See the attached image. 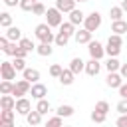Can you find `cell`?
<instances>
[{"label":"cell","instance_id":"26","mask_svg":"<svg viewBox=\"0 0 127 127\" xmlns=\"http://www.w3.org/2000/svg\"><path fill=\"white\" fill-rule=\"evenodd\" d=\"M119 67H121V62H119L117 58H109V60L105 62V69H107V71H119Z\"/></svg>","mask_w":127,"mask_h":127},{"label":"cell","instance_id":"47","mask_svg":"<svg viewBox=\"0 0 127 127\" xmlns=\"http://www.w3.org/2000/svg\"><path fill=\"white\" fill-rule=\"evenodd\" d=\"M119 95H121L123 99H127V83H123V85L119 87Z\"/></svg>","mask_w":127,"mask_h":127},{"label":"cell","instance_id":"7","mask_svg":"<svg viewBox=\"0 0 127 127\" xmlns=\"http://www.w3.org/2000/svg\"><path fill=\"white\" fill-rule=\"evenodd\" d=\"M0 75H2V79H14L16 77V67H14V64L12 62H2L0 64Z\"/></svg>","mask_w":127,"mask_h":127},{"label":"cell","instance_id":"40","mask_svg":"<svg viewBox=\"0 0 127 127\" xmlns=\"http://www.w3.org/2000/svg\"><path fill=\"white\" fill-rule=\"evenodd\" d=\"M14 111H16V109L2 111V113H0V121H14Z\"/></svg>","mask_w":127,"mask_h":127},{"label":"cell","instance_id":"51","mask_svg":"<svg viewBox=\"0 0 127 127\" xmlns=\"http://www.w3.org/2000/svg\"><path fill=\"white\" fill-rule=\"evenodd\" d=\"M77 2H89V0H77Z\"/></svg>","mask_w":127,"mask_h":127},{"label":"cell","instance_id":"53","mask_svg":"<svg viewBox=\"0 0 127 127\" xmlns=\"http://www.w3.org/2000/svg\"><path fill=\"white\" fill-rule=\"evenodd\" d=\"M64 127H69V125H64Z\"/></svg>","mask_w":127,"mask_h":127},{"label":"cell","instance_id":"16","mask_svg":"<svg viewBox=\"0 0 127 127\" xmlns=\"http://www.w3.org/2000/svg\"><path fill=\"white\" fill-rule=\"evenodd\" d=\"M0 109L8 111V109H16V99L12 95H2L0 97Z\"/></svg>","mask_w":127,"mask_h":127},{"label":"cell","instance_id":"25","mask_svg":"<svg viewBox=\"0 0 127 127\" xmlns=\"http://www.w3.org/2000/svg\"><path fill=\"white\" fill-rule=\"evenodd\" d=\"M73 105H60L58 109H56V113L60 115V117H71L73 115Z\"/></svg>","mask_w":127,"mask_h":127},{"label":"cell","instance_id":"30","mask_svg":"<svg viewBox=\"0 0 127 127\" xmlns=\"http://www.w3.org/2000/svg\"><path fill=\"white\" fill-rule=\"evenodd\" d=\"M18 44H20V48H24L26 52H32V50H36V44H34L30 38H22Z\"/></svg>","mask_w":127,"mask_h":127},{"label":"cell","instance_id":"4","mask_svg":"<svg viewBox=\"0 0 127 127\" xmlns=\"http://www.w3.org/2000/svg\"><path fill=\"white\" fill-rule=\"evenodd\" d=\"M30 89H32V83L28 81V79H18L16 83H14V91H12V95H16V99H20V97H24L26 93H30Z\"/></svg>","mask_w":127,"mask_h":127},{"label":"cell","instance_id":"37","mask_svg":"<svg viewBox=\"0 0 127 127\" xmlns=\"http://www.w3.org/2000/svg\"><path fill=\"white\" fill-rule=\"evenodd\" d=\"M14 67H16V71H24L26 69V58H14Z\"/></svg>","mask_w":127,"mask_h":127},{"label":"cell","instance_id":"10","mask_svg":"<svg viewBox=\"0 0 127 127\" xmlns=\"http://www.w3.org/2000/svg\"><path fill=\"white\" fill-rule=\"evenodd\" d=\"M56 8L64 14H69L71 10H75V0H56Z\"/></svg>","mask_w":127,"mask_h":127},{"label":"cell","instance_id":"6","mask_svg":"<svg viewBox=\"0 0 127 127\" xmlns=\"http://www.w3.org/2000/svg\"><path fill=\"white\" fill-rule=\"evenodd\" d=\"M105 85L107 87H113V89H119L123 85V75L119 71H109L107 77H105Z\"/></svg>","mask_w":127,"mask_h":127},{"label":"cell","instance_id":"8","mask_svg":"<svg viewBox=\"0 0 127 127\" xmlns=\"http://www.w3.org/2000/svg\"><path fill=\"white\" fill-rule=\"evenodd\" d=\"M30 93H32V97L36 99V101H40V99H46V95H48V87L44 85V83H32V89H30Z\"/></svg>","mask_w":127,"mask_h":127},{"label":"cell","instance_id":"31","mask_svg":"<svg viewBox=\"0 0 127 127\" xmlns=\"http://www.w3.org/2000/svg\"><path fill=\"white\" fill-rule=\"evenodd\" d=\"M36 109H38L42 115H46V113L50 111V101H48V99H40V101L36 103Z\"/></svg>","mask_w":127,"mask_h":127},{"label":"cell","instance_id":"14","mask_svg":"<svg viewBox=\"0 0 127 127\" xmlns=\"http://www.w3.org/2000/svg\"><path fill=\"white\" fill-rule=\"evenodd\" d=\"M26 121H28L30 127H38V125L42 123V113H40L38 109H32V111L26 115Z\"/></svg>","mask_w":127,"mask_h":127},{"label":"cell","instance_id":"39","mask_svg":"<svg viewBox=\"0 0 127 127\" xmlns=\"http://www.w3.org/2000/svg\"><path fill=\"white\" fill-rule=\"evenodd\" d=\"M62 71H64V67H62L60 64H54V65L50 67V75H52V77H60Z\"/></svg>","mask_w":127,"mask_h":127},{"label":"cell","instance_id":"9","mask_svg":"<svg viewBox=\"0 0 127 127\" xmlns=\"http://www.w3.org/2000/svg\"><path fill=\"white\" fill-rule=\"evenodd\" d=\"M30 111H32V103H30V99H26V97L16 99V113H20V115H28Z\"/></svg>","mask_w":127,"mask_h":127},{"label":"cell","instance_id":"46","mask_svg":"<svg viewBox=\"0 0 127 127\" xmlns=\"http://www.w3.org/2000/svg\"><path fill=\"white\" fill-rule=\"evenodd\" d=\"M4 4L8 8H14V6H20V0H4Z\"/></svg>","mask_w":127,"mask_h":127},{"label":"cell","instance_id":"33","mask_svg":"<svg viewBox=\"0 0 127 127\" xmlns=\"http://www.w3.org/2000/svg\"><path fill=\"white\" fill-rule=\"evenodd\" d=\"M46 127H64V121H62V117H60V115L56 113L54 117H50V119H48Z\"/></svg>","mask_w":127,"mask_h":127},{"label":"cell","instance_id":"29","mask_svg":"<svg viewBox=\"0 0 127 127\" xmlns=\"http://www.w3.org/2000/svg\"><path fill=\"white\" fill-rule=\"evenodd\" d=\"M67 42H69V36H67V34H64V32H58V34H56V44H58L60 48L67 46Z\"/></svg>","mask_w":127,"mask_h":127},{"label":"cell","instance_id":"15","mask_svg":"<svg viewBox=\"0 0 127 127\" xmlns=\"http://www.w3.org/2000/svg\"><path fill=\"white\" fill-rule=\"evenodd\" d=\"M22 75H24V79H28L30 83H38V81H40V71L34 69V67H26V69L22 71Z\"/></svg>","mask_w":127,"mask_h":127},{"label":"cell","instance_id":"20","mask_svg":"<svg viewBox=\"0 0 127 127\" xmlns=\"http://www.w3.org/2000/svg\"><path fill=\"white\" fill-rule=\"evenodd\" d=\"M83 20H85V14L81 12V10H71L69 12V22L71 24H75V26H79V24H83Z\"/></svg>","mask_w":127,"mask_h":127},{"label":"cell","instance_id":"48","mask_svg":"<svg viewBox=\"0 0 127 127\" xmlns=\"http://www.w3.org/2000/svg\"><path fill=\"white\" fill-rule=\"evenodd\" d=\"M119 73H121L123 77H127V64H121V67H119Z\"/></svg>","mask_w":127,"mask_h":127},{"label":"cell","instance_id":"5","mask_svg":"<svg viewBox=\"0 0 127 127\" xmlns=\"http://www.w3.org/2000/svg\"><path fill=\"white\" fill-rule=\"evenodd\" d=\"M87 52H89V56H91L93 60H101V58L105 56V48H103V44L97 42V40H91V42L87 44Z\"/></svg>","mask_w":127,"mask_h":127},{"label":"cell","instance_id":"35","mask_svg":"<svg viewBox=\"0 0 127 127\" xmlns=\"http://www.w3.org/2000/svg\"><path fill=\"white\" fill-rule=\"evenodd\" d=\"M18 48H20V44H18V42H10V44H8V48L4 50V54L14 58V56H16V52H18Z\"/></svg>","mask_w":127,"mask_h":127},{"label":"cell","instance_id":"49","mask_svg":"<svg viewBox=\"0 0 127 127\" xmlns=\"http://www.w3.org/2000/svg\"><path fill=\"white\" fill-rule=\"evenodd\" d=\"M0 127H14V121H0Z\"/></svg>","mask_w":127,"mask_h":127},{"label":"cell","instance_id":"52","mask_svg":"<svg viewBox=\"0 0 127 127\" xmlns=\"http://www.w3.org/2000/svg\"><path fill=\"white\" fill-rule=\"evenodd\" d=\"M34 2H40V0H34Z\"/></svg>","mask_w":127,"mask_h":127},{"label":"cell","instance_id":"34","mask_svg":"<svg viewBox=\"0 0 127 127\" xmlns=\"http://www.w3.org/2000/svg\"><path fill=\"white\" fill-rule=\"evenodd\" d=\"M0 26H2V28H10V26H12V16H10L8 12H2V14H0Z\"/></svg>","mask_w":127,"mask_h":127},{"label":"cell","instance_id":"38","mask_svg":"<svg viewBox=\"0 0 127 127\" xmlns=\"http://www.w3.org/2000/svg\"><path fill=\"white\" fill-rule=\"evenodd\" d=\"M95 111H101V113H109V103H107L105 99L97 101V103H95Z\"/></svg>","mask_w":127,"mask_h":127},{"label":"cell","instance_id":"11","mask_svg":"<svg viewBox=\"0 0 127 127\" xmlns=\"http://www.w3.org/2000/svg\"><path fill=\"white\" fill-rule=\"evenodd\" d=\"M99 69H101L99 60H93V58H91L89 62H85V73H87V75H91V77H93V75H97V73H99Z\"/></svg>","mask_w":127,"mask_h":127},{"label":"cell","instance_id":"45","mask_svg":"<svg viewBox=\"0 0 127 127\" xmlns=\"http://www.w3.org/2000/svg\"><path fill=\"white\" fill-rule=\"evenodd\" d=\"M28 54H30V52H26L24 48H18V52H16V56H14V58H26Z\"/></svg>","mask_w":127,"mask_h":127},{"label":"cell","instance_id":"24","mask_svg":"<svg viewBox=\"0 0 127 127\" xmlns=\"http://www.w3.org/2000/svg\"><path fill=\"white\" fill-rule=\"evenodd\" d=\"M12 91H14V83H12L10 79H2V83H0V93H2V95H12Z\"/></svg>","mask_w":127,"mask_h":127},{"label":"cell","instance_id":"23","mask_svg":"<svg viewBox=\"0 0 127 127\" xmlns=\"http://www.w3.org/2000/svg\"><path fill=\"white\" fill-rule=\"evenodd\" d=\"M60 32H64V34H67V36L71 38V36H75L77 30H75V24H71V22L67 20V22H64V24L60 26Z\"/></svg>","mask_w":127,"mask_h":127},{"label":"cell","instance_id":"28","mask_svg":"<svg viewBox=\"0 0 127 127\" xmlns=\"http://www.w3.org/2000/svg\"><path fill=\"white\" fill-rule=\"evenodd\" d=\"M46 12H48V8H46L42 2H36L34 8H32V14H34V16H46Z\"/></svg>","mask_w":127,"mask_h":127},{"label":"cell","instance_id":"18","mask_svg":"<svg viewBox=\"0 0 127 127\" xmlns=\"http://www.w3.org/2000/svg\"><path fill=\"white\" fill-rule=\"evenodd\" d=\"M52 52H54L52 44H44V42H40V44L36 46V54H38V56H42V58H48V56H52Z\"/></svg>","mask_w":127,"mask_h":127},{"label":"cell","instance_id":"50","mask_svg":"<svg viewBox=\"0 0 127 127\" xmlns=\"http://www.w3.org/2000/svg\"><path fill=\"white\" fill-rule=\"evenodd\" d=\"M121 8H123V12H127V0H121V4H119Z\"/></svg>","mask_w":127,"mask_h":127},{"label":"cell","instance_id":"17","mask_svg":"<svg viewBox=\"0 0 127 127\" xmlns=\"http://www.w3.org/2000/svg\"><path fill=\"white\" fill-rule=\"evenodd\" d=\"M69 69L77 75V73H81V71H85V62L81 60V58H73L71 62H69Z\"/></svg>","mask_w":127,"mask_h":127},{"label":"cell","instance_id":"44","mask_svg":"<svg viewBox=\"0 0 127 127\" xmlns=\"http://www.w3.org/2000/svg\"><path fill=\"white\" fill-rule=\"evenodd\" d=\"M8 44H10V40H8L6 36H2V38H0V48H2V52L8 48Z\"/></svg>","mask_w":127,"mask_h":127},{"label":"cell","instance_id":"27","mask_svg":"<svg viewBox=\"0 0 127 127\" xmlns=\"http://www.w3.org/2000/svg\"><path fill=\"white\" fill-rule=\"evenodd\" d=\"M105 54H107L109 58H117V56L121 54V46H113V44H107V46H105Z\"/></svg>","mask_w":127,"mask_h":127},{"label":"cell","instance_id":"42","mask_svg":"<svg viewBox=\"0 0 127 127\" xmlns=\"http://www.w3.org/2000/svg\"><path fill=\"white\" fill-rule=\"evenodd\" d=\"M117 113H119V115L127 113V99H123V97H121V101L117 103Z\"/></svg>","mask_w":127,"mask_h":127},{"label":"cell","instance_id":"1","mask_svg":"<svg viewBox=\"0 0 127 127\" xmlns=\"http://www.w3.org/2000/svg\"><path fill=\"white\" fill-rule=\"evenodd\" d=\"M34 36H36L40 42H44V44H56V34L52 32V26H50V24H46V22L36 26Z\"/></svg>","mask_w":127,"mask_h":127},{"label":"cell","instance_id":"32","mask_svg":"<svg viewBox=\"0 0 127 127\" xmlns=\"http://www.w3.org/2000/svg\"><path fill=\"white\" fill-rule=\"evenodd\" d=\"M105 119H107V113H101V111H91V121L93 123H105Z\"/></svg>","mask_w":127,"mask_h":127},{"label":"cell","instance_id":"41","mask_svg":"<svg viewBox=\"0 0 127 127\" xmlns=\"http://www.w3.org/2000/svg\"><path fill=\"white\" fill-rule=\"evenodd\" d=\"M34 0H20V8L24 10V12H32V8H34Z\"/></svg>","mask_w":127,"mask_h":127},{"label":"cell","instance_id":"21","mask_svg":"<svg viewBox=\"0 0 127 127\" xmlns=\"http://www.w3.org/2000/svg\"><path fill=\"white\" fill-rule=\"evenodd\" d=\"M111 32H113V34H121V36H123V34L127 32V22H125V20H115V22L111 24Z\"/></svg>","mask_w":127,"mask_h":127},{"label":"cell","instance_id":"22","mask_svg":"<svg viewBox=\"0 0 127 127\" xmlns=\"http://www.w3.org/2000/svg\"><path fill=\"white\" fill-rule=\"evenodd\" d=\"M123 14H125V12H123L121 6H111V8H109V18H111L113 22H115V20H123Z\"/></svg>","mask_w":127,"mask_h":127},{"label":"cell","instance_id":"12","mask_svg":"<svg viewBox=\"0 0 127 127\" xmlns=\"http://www.w3.org/2000/svg\"><path fill=\"white\" fill-rule=\"evenodd\" d=\"M10 42H20L22 40V30L18 28V26H10V28H6V34H4Z\"/></svg>","mask_w":127,"mask_h":127},{"label":"cell","instance_id":"2","mask_svg":"<svg viewBox=\"0 0 127 127\" xmlns=\"http://www.w3.org/2000/svg\"><path fill=\"white\" fill-rule=\"evenodd\" d=\"M62 14L64 12H60L56 6L54 8H48V12H46V24H50L52 28H60L64 24V16Z\"/></svg>","mask_w":127,"mask_h":127},{"label":"cell","instance_id":"13","mask_svg":"<svg viewBox=\"0 0 127 127\" xmlns=\"http://www.w3.org/2000/svg\"><path fill=\"white\" fill-rule=\"evenodd\" d=\"M91 34H93V32H89V30L81 28V30H77V32H75V36H73V38H75V42H77V44H89V42H91Z\"/></svg>","mask_w":127,"mask_h":127},{"label":"cell","instance_id":"19","mask_svg":"<svg viewBox=\"0 0 127 127\" xmlns=\"http://www.w3.org/2000/svg\"><path fill=\"white\" fill-rule=\"evenodd\" d=\"M73 77H75V73L67 67V69H64V71H62V75H60L58 79H60V83H62V85H71V83H73Z\"/></svg>","mask_w":127,"mask_h":127},{"label":"cell","instance_id":"36","mask_svg":"<svg viewBox=\"0 0 127 127\" xmlns=\"http://www.w3.org/2000/svg\"><path fill=\"white\" fill-rule=\"evenodd\" d=\"M107 44H113V46H123V38H121V34H111V36L107 38Z\"/></svg>","mask_w":127,"mask_h":127},{"label":"cell","instance_id":"43","mask_svg":"<svg viewBox=\"0 0 127 127\" xmlns=\"http://www.w3.org/2000/svg\"><path fill=\"white\" fill-rule=\"evenodd\" d=\"M115 125H117V127H127V113L119 115V117H117V121H115Z\"/></svg>","mask_w":127,"mask_h":127},{"label":"cell","instance_id":"3","mask_svg":"<svg viewBox=\"0 0 127 127\" xmlns=\"http://www.w3.org/2000/svg\"><path fill=\"white\" fill-rule=\"evenodd\" d=\"M101 14L97 12V10H93V12H89L87 16H85V20H83V28L85 30H89V32H95L99 26H101Z\"/></svg>","mask_w":127,"mask_h":127}]
</instances>
